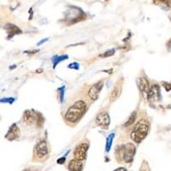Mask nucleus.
I'll return each mask as SVG.
<instances>
[{"instance_id": "8", "label": "nucleus", "mask_w": 171, "mask_h": 171, "mask_svg": "<svg viewBox=\"0 0 171 171\" xmlns=\"http://www.w3.org/2000/svg\"><path fill=\"white\" fill-rule=\"evenodd\" d=\"M35 153L39 158H43L48 154V147L45 140H41L38 143L35 147Z\"/></svg>"}, {"instance_id": "11", "label": "nucleus", "mask_w": 171, "mask_h": 171, "mask_svg": "<svg viewBox=\"0 0 171 171\" xmlns=\"http://www.w3.org/2000/svg\"><path fill=\"white\" fill-rule=\"evenodd\" d=\"M121 92H122V84L120 83V81H118L116 84L114 89L112 90L111 96H110V101H111V102L116 101V100L119 98L120 94H121Z\"/></svg>"}, {"instance_id": "4", "label": "nucleus", "mask_w": 171, "mask_h": 171, "mask_svg": "<svg viewBox=\"0 0 171 171\" xmlns=\"http://www.w3.org/2000/svg\"><path fill=\"white\" fill-rule=\"evenodd\" d=\"M88 149V145L87 143H81L80 144L75 150H74V156L75 159L80 160V161H83L86 159L87 156V151Z\"/></svg>"}, {"instance_id": "1", "label": "nucleus", "mask_w": 171, "mask_h": 171, "mask_svg": "<svg viewBox=\"0 0 171 171\" xmlns=\"http://www.w3.org/2000/svg\"><path fill=\"white\" fill-rule=\"evenodd\" d=\"M86 109H87V104L84 101L80 100L75 102L71 107L68 108V110L65 114V119L68 122H71V123L76 122L83 116Z\"/></svg>"}, {"instance_id": "14", "label": "nucleus", "mask_w": 171, "mask_h": 171, "mask_svg": "<svg viewBox=\"0 0 171 171\" xmlns=\"http://www.w3.org/2000/svg\"><path fill=\"white\" fill-rule=\"evenodd\" d=\"M4 28L7 30L8 33H11L10 37L13 36V35H15V34L21 33H22V31L19 29L15 25H14V24H7V25L4 27Z\"/></svg>"}, {"instance_id": "12", "label": "nucleus", "mask_w": 171, "mask_h": 171, "mask_svg": "<svg viewBox=\"0 0 171 171\" xmlns=\"http://www.w3.org/2000/svg\"><path fill=\"white\" fill-rule=\"evenodd\" d=\"M83 165H82L81 161L77 160V159H73L68 163V169L71 171H81Z\"/></svg>"}, {"instance_id": "2", "label": "nucleus", "mask_w": 171, "mask_h": 171, "mask_svg": "<svg viewBox=\"0 0 171 171\" xmlns=\"http://www.w3.org/2000/svg\"><path fill=\"white\" fill-rule=\"evenodd\" d=\"M150 124L146 120H140L134 126V129L131 133V138L134 142H141L148 134Z\"/></svg>"}, {"instance_id": "18", "label": "nucleus", "mask_w": 171, "mask_h": 171, "mask_svg": "<svg viewBox=\"0 0 171 171\" xmlns=\"http://www.w3.org/2000/svg\"><path fill=\"white\" fill-rule=\"evenodd\" d=\"M135 117H136V114H135V113L132 114V115H131V116L129 117V119H128V121H127L126 123H125V125H124V126L128 127V126H130V125H132V124L134 123V120H135Z\"/></svg>"}, {"instance_id": "13", "label": "nucleus", "mask_w": 171, "mask_h": 171, "mask_svg": "<svg viewBox=\"0 0 171 171\" xmlns=\"http://www.w3.org/2000/svg\"><path fill=\"white\" fill-rule=\"evenodd\" d=\"M138 83H139V87L143 93H146L148 94V92L150 88H149V82L146 78L140 77L138 80Z\"/></svg>"}, {"instance_id": "10", "label": "nucleus", "mask_w": 171, "mask_h": 171, "mask_svg": "<svg viewBox=\"0 0 171 171\" xmlns=\"http://www.w3.org/2000/svg\"><path fill=\"white\" fill-rule=\"evenodd\" d=\"M19 136H20V130L15 124H13L9 129L5 138L9 140H14L15 139H17Z\"/></svg>"}, {"instance_id": "16", "label": "nucleus", "mask_w": 171, "mask_h": 171, "mask_svg": "<svg viewBox=\"0 0 171 171\" xmlns=\"http://www.w3.org/2000/svg\"><path fill=\"white\" fill-rule=\"evenodd\" d=\"M68 58V56H60V57H54L53 58H52V62H53V65H54V68L57 66V64L60 63L61 61H63V60L64 59H67Z\"/></svg>"}, {"instance_id": "3", "label": "nucleus", "mask_w": 171, "mask_h": 171, "mask_svg": "<svg viewBox=\"0 0 171 171\" xmlns=\"http://www.w3.org/2000/svg\"><path fill=\"white\" fill-rule=\"evenodd\" d=\"M96 124L98 126L104 128V129H108L111 120H110V116L109 114L106 111H103L101 113H99L96 117Z\"/></svg>"}, {"instance_id": "15", "label": "nucleus", "mask_w": 171, "mask_h": 171, "mask_svg": "<svg viewBox=\"0 0 171 171\" xmlns=\"http://www.w3.org/2000/svg\"><path fill=\"white\" fill-rule=\"evenodd\" d=\"M115 134H111L106 139V145H105V150L106 151H109L111 150V147L112 146V142H113V139H114Z\"/></svg>"}, {"instance_id": "7", "label": "nucleus", "mask_w": 171, "mask_h": 171, "mask_svg": "<svg viewBox=\"0 0 171 171\" xmlns=\"http://www.w3.org/2000/svg\"><path fill=\"white\" fill-rule=\"evenodd\" d=\"M149 100L152 102H156L160 100L161 94H160V87L158 85H153L148 92L147 94Z\"/></svg>"}, {"instance_id": "19", "label": "nucleus", "mask_w": 171, "mask_h": 171, "mask_svg": "<svg viewBox=\"0 0 171 171\" xmlns=\"http://www.w3.org/2000/svg\"><path fill=\"white\" fill-rule=\"evenodd\" d=\"M114 53H115V50H111V51L104 52V54L100 55L99 57H111L112 55H114Z\"/></svg>"}, {"instance_id": "20", "label": "nucleus", "mask_w": 171, "mask_h": 171, "mask_svg": "<svg viewBox=\"0 0 171 171\" xmlns=\"http://www.w3.org/2000/svg\"><path fill=\"white\" fill-rule=\"evenodd\" d=\"M164 87H165V89L167 91H170L171 90V83L168 84V83H164Z\"/></svg>"}, {"instance_id": "6", "label": "nucleus", "mask_w": 171, "mask_h": 171, "mask_svg": "<svg viewBox=\"0 0 171 171\" xmlns=\"http://www.w3.org/2000/svg\"><path fill=\"white\" fill-rule=\"evenodd\" d=\"M103 85H104V81H101L94 84L92 87H91V88L88 91V96L92 100H97L98 98V94L103 87Z\"/></svg>"}, {"instance_id": "21", "label": "nucleus", "mask_w": 171, "mask_h": 171, "mask_svg": "<svg viewBox=\"0 0 171 171\" xmlns=\"http://www.w3.org/2000/svg\"><path fill=\"white\" fill-rule=\"evenodd\" d=\"M114 171H127L125 168H118L116 170H115Z\"/></svg>"}, {"instance_id": "9", "label": "nucleus", "mask_w": 171, "mask_h": 171, "mask_svg": "<svg viewBox=\"0 0 171 171\" xmlns=\"http://www.w3.org/2000/svg\"><path fill=\"white\" fill-rule=\"evenodd\" d=\"M39 116V115L35 114L33 111H26L23 114V122L28 125H32L35 122H38Z\"/></svg>"}, {"instance_id": "17", "label": "nucleus", "mask_w": 171, "mask_h": 171, "mask_svg": "<svg viewBox=\"0 0 171 171\" xmlns=\"http://www.w3.org/2000/svg\"><path fill=\"white\" fill-rule=\"evenodd\" d=\"M155 4H164L169 8L171 5V0H153Z\"/></svg>"}, {"instance_id": "22", "label": "nucleus", "mask_w": 171, "mask_h": 171, "mask_svg": "<svg viewBox=\"0 0 171 171\" xmlns=\"http://www.w3.org/2000/svg\"><path fill=\"white\" fill-rule=\"evenodd\" d=\"M105 1H109V0H105Z\"/></svg>"}, {"instance_id": "5", "label": "nucleus", "mask_w": 171, "mask_h": 171, "mask_svg": "<svg viewBox=\"0 0 171 171\" xmlns=\"http://www.w3.org/2000/svg\"><path fill=\"white\" fill-rule=\"evenodd\" d=\"M134 153H135V146L131 143L127 144L123 152V159L125 163H131L133 161Z\"/></svg>"}]
</instances>
